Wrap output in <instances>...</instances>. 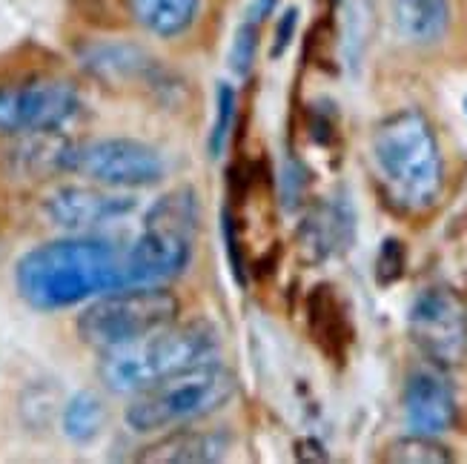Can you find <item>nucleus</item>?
Wrapping results in <instances>:
<instances>
[{"label": "nucleus", "instance_id": "1", "mask_svg": "<svg viewBox=\"0 0 467 464\" xmlns=\"http://www.w3.org/2000/svg\"><path fill=\"white\" fill-rule=\"evenodd\" d=\"M127 253L92 235L57 238L29 250L15 267L17 295L37 313H57L127 284Z\"/></svg>", "mask_w": 467, "mask_h": 464}, {"label": "nucleus", "instance_id": "2", "mask_svg": "<svg viewBox=\"0 0 467 464\" xmlns=\"http://www.w3.org/2000/svg\"><path fill=\"white\" fill-rule=\"evenodd\" d=\"M376 178L404 212H428L444 190V158L431 120L419 109H399L376 127L370 140Z\"/></svg>", "mask_w": 467, "mask_h": 464}, {"label": "nucleus", "instance_id": "3", "mask_svg": "<svg viewBox=\"0 0 467 464\" xmlns=\"http://www.w3.org/2000/svg\"><path fill=\"white\" fill-rule=\"evenodd\" d=\"M218 330L207 321H190V325L172 321L147 338L104 353L98 373L112 393L138 396L178 373L213 365L218 361Z\"/></svg>", "mask_w": 467, "mask_h": 464}, {"label": "nucleus", "instance_id": "4", "mask_svg": "<svg viewBox=\"0 0 467 464\" xmlns=\"http://www.w3.org/2000/svg\"><path fill=\"white\" fill-rule=\"evenodd\" d=\"M198 232V198L190 187L161 195L144 218V230L127 250L130 287H164L192 261Z\"/></svg>", "mask_w": 467, "mask_h": 464}, {"label": "nucleus", "instance_id": "5", "mask_svg": "<svg viewBox=\"0 0 467 464\" xmlns=\"http://www.w3.org/2000/svg\"><path fill=\"white\" fill-rule=\"evenodd\" d=\"M235 396V376L218 361L178 373L161 385L138 393L124 418L135 433H155L167 428H187L227 407Z\"/></svg>", "mask_w": 467, "mask_h": 464}, {"label": "nucleus", "instance_id": "6", "mask_svg": "<svg viewBox=\"0 0 467 464\" xmlns=\"http://www.w3.org/2000/svg\"><path fill=\"white\" fill-rule=\"evenodd\" d=\"M181 301L167 287H120L92 298L78 315L84 345L109 353L178 321Z\"/></svg>", "mask_w": 467, "mask_h": 464}, {"label": "nucleus", "instance_id": "7", "mask_svg": "<svg viewBox=\"0 0 467 464\" xmlns=\"http://www.w3.org/2000/svg\"><path fill=\"white\" fill-rule=\"evenodd\" d=\"M60 170L109 190L152 187L167 175L164 155L138 138H92L67 144Z\"/></svg>", "mask_w": 467, "mask_h": 464}, {"label": "nucleus", "instance_id": "8", "mask_svg": "<svg viewBox=\"0 0 467 464\" xmlns=\"http://www.w3.org/2000/svg\"><path fill=\"white\" fill-rule=\"evenodd\" d=\"M80 112V95L60 77H29L0 87V132L12 138L57 132Z\"/></svg>", "mask_w": 467, "mask_h": 464}, {"label": "nucleus", "instance_id": "9", "mask_svg": "<svg viewBox=\"0 0 467 464\" xmlns=\"http://www.w3.org/2000/svg\"><path fill=\"white\" fill-rule=\"evenodd\" d=\"M413 345L436 367H453L467 356V304L451 287H424L410 304Z\"/></svg>", "mask_w": 467, "mask_h": 464}, {"label": "nucleus", "instance_id": "10", "mask_svg": "<svg viewBox=\"0 0 467 464\" xmlns=\"http://www.w3.org/2000/svg\"><path fill=\"white\" fill-rule=\"evenodd\" d=\"M44 210L55 227L75 232V235H89L92 230L109 227L124 221L138 210V201L124 192H112L109 187H80L67 184L57 187L47 195Z\"/></svg>", "mask_w": 467, "mask_h": 464}, {"label": "nucleus", "instance_id": "11", "mask_svg": "<svg viewBox=\"0 0 467 464\" xmlns=\"http://www.w3.org/2000/svg\"><path fill=\"white\" fill-rule=\"evenodd\" d=\"M404 418L410 433H448L456 425V396L451 381L433 367L413 370L404 385Z\"/></svg>", "mask_w": 467, "mask_h": 464}, {"label": "nucleus", "instance_id": "12", "mask_svg": "<svg viewBox=\"0 0 467 464\" xmlns=\"http://www.w3.org/2000/svg\"><path fill=\"white\" fill-rule=\"evenodd\" d=\"M356 238V215L348 198H330L316 204L298 227V250L307 264H321L348 253Z\"/></svg>", "mask_w": 467, "mask_h": 464}, {"label": "nucleus", "instance_id": "13", "mask_svg": "<svg viewBox=\"0 0 467 464\" xmlns=\"http://www.w3.org/2000/svg\"><path fill=\"white\" fill-rule=\"evenodd\" d=\"M307 321H310V335L321 347L324 356H327L330 361L348 358L350 341H353V327H350V315H348V310H344L336 287L318 284L310 293Z\"/></svg>", "mask_w": 467, "mask_h": 464}, {"label": "nucleus", "instance_id": "14", "mask_svg": "<svg viewBox=\"0 0 467 464\" xmlns=\"http://www.w3.org/2000/svg\"><path fill=\"white\" fill-rule=\"evenodd\" d=\"M230 450V436L221 430H175L155 445L138 453L147 464H210L224 459Z\"/></svg>", "mask_w": 467, "mask_h": 464}, {"label": "nucleus", "instance_id": "15", "mask_svg": "<svg viewBox=\"0 0 467 464\" xmlns=\"http://www.w3.org/2000/svg\"><path fill=\"white\" fill-rule=\"evenodd\" d=\"M393 20L408 44H439L451 26V0H393Z\"/></svg>", "mask_w": 467, "mask_h": 464}, {"label": "nucleus", "instance_id": "16", "mask_svg": "<svg viewBox=\"0 0 467 464\" xmlns=\"http://www.w3.org/2000/svg\"><path fill=\"white\" fill-rule=\"evenodd\" d=\"M135 20L155 37L184 35L201 9V0H130Z\"/></svg>", "mask_w": 467, "mask_h": 464}, {"label": "nucleus", "instance_id": "17", "mask_svg": "<svg viewBox=\"0 0 467 464\" xmlns=\"http://www.w3.org/2000/svg\"><path fill=\"white\" fill-rule=\"evenodd\" d=\"M64 433L75 441V445H89L92 438L100 436L107 425V405L104 398L92 390H80L69 398V405L64 407Z\"/></svg>", "mask_w": 467, "mask_h": 464}, {"label": "nucleus", "instance_id": "18", "mask_svg": "<svg viewBox=\"0 0 467 464\" xmlns=\"http://www.w3.org/2000/svg\"><path fill=\"white\" fill-rule=\"evenodd\" d=\"M451 450L439 445L436 436H421L410 433L408 438H399L388 448V461H401V464H444L451 461Z\"/></svg>", "mask_w": 467, "mask_h": 464}, {"label": "nucleus", "instance_id": "19", "mask_svg": "<svg viewBox=\"0 0 467 464\" xmlns=\"http://www.w3.org/2000/svg\"><path fill=\"white\" fill-rule=\"evenodd\" d=\"M235 89L230 84H218L215 89V118L210 129V155L221 158V152L227 150V140L233 132V118H235Z\"/></svg>", "mask_w": 467, "mask_h": 464}, {"label": "nucleus", "instance_id": "20", "mask_svg": "<svg viewBox=\"0 0 467 464\" xmlns=\"http://www.w3.org/2000/svg\"><path fill=\"white\" fill-rule=\"evenodd\" d=\"M404 264H408V253H404L399 238H384V244L376 258V281L381 287H390L404 275Z\"/></svg>", "mask_w": 467, "mask_h": 464}, {"label": "nucleus", "instance_id": "21", "mask_svg": "<svg viewBox=\"0 0 467 464\" xmlns=\"http://www.w3.org/2000/svg\"><path fill=\"white\" fill-rule=\"evenodd\" d=\"M255 46H258V20L247 17L235 32L233 40V52H230V64L238 75H247L253 60H255Z\"/></svg>", "mask_w": 467, "mask_h": 464}, {"label": "nucleus", "instance_id": "22", "mask_svg": "<svg viewBox=\"0 0 467 464\" xmlns=\"http://www.w3.org/2000/svg\"><path fill=\"white\" fill-rule=\"evenodd\" d=\"M296 24H298V9H287L281 15L278 26H275V40H273V57H281L284 52H287L290 40L296 35Z\"/></svg>", "mask_w": 467, "mask_h": 464}, {"label": "nucleus", "instance_id": "23", "mask_svg": "<svg viewBox=\"0 0 467 464\" xmlns=\"http://www.w3.org/2000/svg\"><path fill=\"white\" fill-rule=\"evenodd\" d=\"M462 112H464V118H467V95H464V100H462Z\"/></svg>", "mask_w": 467, "mask_h": 464}]
</instances>
